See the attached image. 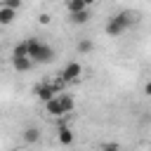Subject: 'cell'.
I'll use <instances>...</instances> for the list:
<instances>
[{
    "instance_id": "1",
    "label": "cell",
    "mask_w": 151,
    "mask_h": 151,
    "mask_svg": "<svg viewBox=\"0 0 151 151\" xmlns=\"http://www.w3.org/2000/svg\"><path fill=\"white\" fill-rule=\"evenodd\" d=\"M137 24V14L134 12H130V9H123V12H118L116 17H111L109 21H106V26H104V31H106V35H120V33H125L130 26H134Z\"/></svg>"
},
{
    "instance_id": "2",
    "label": "cell",
    "mask_w": 151,
    "mask_h": 151,
    "mask_svg": "<svg viewBox=\"0 0 151 151\" xmlns=\"http://www.w3.org/2000/svg\"><path fill=\"white\" fill-rule=\"evenodd\" d=\"M26 54L33 59V64H35V61H38V64H50V61L54 59V50H52L47 42L38 40V38H28V40H26Z\"/></svg>"
},
{
    "instance_id": "3",
    "label": "cell",
    "mask_w": 151,
    "mask_h": 151,
    "mask_svg": "<svg viewBox=\"0 0 151 151\" xmlns=\"http://www.w3.org/2000/svg\"><path fill=\"white\" fill-rule=\"evenodd\" d=\"M80 76H83V66H80L78 61H68V64L61 68V73H59V78H61L66 85H71V83H76V80H80Z\"/></svg>"
},
{
    "instance_id": "4",
    "label": "cell",
    "mask_w": 151,
    "mask_h": 151,
    "mask_svg": "<svg viewBox=\"0 0 151 151\" xmlns=\"http://www.w3.org/2000/svg\"><path fill=\"white\" fill-rule=\"evenodd\" d=\"M42 104H45V113H47V116H54V118L64 116V111H61V104H59L57 94H54V97H50V99H47V101H42Z\"/></svg>"
},
{
    "instance_id": "5",
    "label": "cell",
    "mask_w": 151,
    "mask_h": 151,
    "mask_svg": "<svg viewBox=\"0 0 151 151\" xmlns=\"http://www.w3.org/2000/svg\"><path fill=\"white\" fill-rule=\"evenodd\" d=\"M90 17H92V14H90V7H83V9H78V12H71V19H68V21H71L73 26H83V24L90 21Z\"/></svg>"
},
{
    "instance_id": "6",
    "label": "cell",
    "mask_w": 151,
    "mask_h": 151,
    "mask_svg": "<svg viewBox=\"0 0 151 151\" xmlns=\"http://www.w3.org/2000/svg\"><path fill=\"white\" fill-rule=\"evenodd\" d=\"M31 66H33V59L31 57H12V68L14 71H31Z\"/></svg>"
},
{
    "instance_id": "7",
    "label": "cell",
    "mask_w": 151,
    "mask_h": 151,
    "mask_svg": "<svg viewBox=\"0 0 151 151\" xmlns=\"http://www.w3.org/2000/svg\"><path fill=\"white\" fill-rule=\"evenodd\" d=\"M57 134H59V142H61L64 146H71V144L76 142V134L71 132V127H68V125H59Z\"/></svg>"
},
{
    "instance_id": "8",
    "label": "cell",
    "mask_w": 151,
    "mask_h": 151,
    "mask_svg": "<svg viewBox=\"0 0 151 151\" xmlns=\"http://www.w3.org/2000/svg\"><path fill=\"white\" fill-rule=\"evenodd\" d=\"M14 19H17V9H12V7H7V5L0 2V24L2 26H9Z\"/></svg>"
},
{
    "instance_id": "9",
    "label": "cell",
    "mask_w": 151,
    "mask_h": 151,
    "mask_svg": "<svg viewBox=\"0 0 151 151\" xmlns=\"http://www.w3.org/2000/svg\"><path fill=\"white\" fill-rule=\"evenodd\" d=\"M35 97H38L40 101H47L50 97H54L52 85H50V83H40V85H35Z\"/></svg>"
},
{
    "instance_id": "10",
    "label": "cell",
    "mask_w": 151,
    "mask_h": 151,
    "mask_svg": "<svg viewBox=\"0 0 151 151\" xmlns=\"http://www.w3.org/2000/svg\"><path fill=\"white\" fill-rule=\"evenodd\" d=\"M57 99H59V104H61V111H64V116H66V113H71V111L76 109V101H73V97H71V94L57 92Z\"/></svg>"
},
{
    "instance_id": "11",
    "label": "cell",
    "mask_w": 151,
    "mask_h": 151,
    "mask_svg": "<svg viewBox=\"0 0 151 151\" xmlns=\"http://www.w3.org/2000/svg\"><path fill=\"white\" fill-rule=\"evenodd\" d=\"M21 137H24L26 144H38V142H40V130H38V127H26V130L21 132Z\"/></svg>"
},
{
    "instance_id": "12",
    "label": "cell",
    "mask_w": 151,
    "mask_h": 151,
    "mask_svg": "<svg viewBox=\"0 0 151 151\" xmlns=\"http://www.w3.org/2000/svg\"><path fill=\"white\" fill-rule=\"evenodd\" d=\"M76 47H78V52H80V54H87V52H92V50H94V42H92L90 38H80Z\"/></svg>"
},
{
    "instance_id": "13",
    "label": "cell",
    "mask_w": 151,
    "mask_h": 151,
    "mask_svg": "<svg viewBox=\"0 0 151 151\" xmlns=\"http://www.w3.org/2000/svg\"><path fill=\"white\" fill-rule=\"evenodd\" d=\"M12 57H28V54H26V40L14 45V50H12Z\"/></svg>"
},
{
    "instance_id": "14",
    "label": "cell",
    "mask_w": 151,
    "mask_h": 151,
    "mask_svg": "<svg viewBox=\"0 0 151 151\" xmlns=\"http://www.w3.org/2000/svg\"><path fill=\"white\" fill-rule=\"evenodd\" d=\"M66 7H68V14H71V12H78V9L87 7V5H85L83 0H68V2H66Z\"/></svg>"
},
{
    "instance_id": "15",
    "label": "cell",
    "mask_w": 151,
    "mask_h": 151,
    "mask_svg": "<svg viewBox=\"0 0 151 151\" xmlns=\"http://www.w3.org/2000/svg\"><path fill=\"white\" fill-rule=\"evenodd\" d=\"M2 5H7V7H12V9H21V5H24V0H0Z\"/></svg>"
},
{
    "instance_id": "16",
    "label": "cell",
    "mask_w": 151,
    "mask_h": 151,
    "mask_svg": "<svg viewBox=\"0 0 151 151\" xmlns=\"http://www.w3.org/2000/svg\"><path fill=\"white\" fill-rule=\"evenodd\" d=\"M50 85H52V90H54V94H57V92H61V90H64V87H66V83H64V80H61V78H57V80H52V83H50Z\"/></svg>"
},
{
    "instance_id": "17",
    "label": "cell",
    "mask_w": 151,
    "mask_h": 151,
    "mask_svg": "<svg viewBox=\"0 0 151 151\" xmlns=\"http://www.w3.org/2000/svg\"><path fill=\"white\" fill-rule=\"evenodd\" d=\"M38 21H40L42 26H47V24L52 21V17H50V14H40V17H38Z\"/></svg>"
},
{
    "instance_id": "18",
    "label": "cell",
    "mask_w": 151,
    "mask_h": 151,
    "mask_svg": "<svg viewBox=\"0 0 151 151\" xmlns=\"http://www.w3.org/2000/svg\"><path fill=\"white\" fill-rule=\"evenodd\" d=\"M101 149H106V151H116L118 144H116V142H106V144H101Z\"/></svg>"
},
{
    "instance_id": "19",
    "label": "cell",
    "mask_w": 151,
    "mask_h": 151,
    "mask_svg": "<svg viewBox=\"0 0 151 151\" xmlns=\"http://www.w3.org/2000/svg\"><path fill=\"white\" fill-rule=\"evenodd\" d=\"M83 2H85V5H87V7H92V5H94V2H97V0H83Z\"/></svg>"
}]
</instances>
